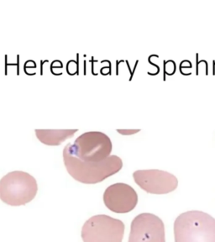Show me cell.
Segmentation results:
<instances>
[{
  "instance_id": "4",
  "label": "cell",
  "mask_w": 215,
  "mask_h": 242,
  "mask_svg": "<svg viewBox=\"0 0 215 242\" xmlns=\"http://www.w3.org/2000/svg\"><path fill=\"white\" fill-rule=\"evenodd\" d=\"M124 224L117 219L104 214L88 219L81 229L83 242H122Z\"/></svg>"
},
{
  "instance_id": "9",
  "label": "cell",
  "mask_w": 215,
  "mask_h": 242,
  "mask_svg": "<svg viewBox=\"0 0 215 242\" xmlns=\"http://www.w3.org/2000/svg\"><path fill=\"white\" fill-rule=\"evenodd\" d=\"M118 132H119V133H121L122 135H125V136H130V135H133V134H134V133H136V132H139L140 131V130H117Z\"/></svg>"
},
{
  "instance_id": "2",
  "label": "cell",
  "mask_w": 215,
  "mask_h": 242,
  "mask_svg": "<svg viewBox=\"0 0 215 242\" xmlns=\"http://www.w3.org/2000/svg\"><path fill=\"white\" fill-rule=\"evenodd\" d=\"M175 242H215V219L202 211H187L174 223Z\"/></svg>"
},
{
  "instance_id": "6",
  "label": "cell",
  "mask_w": 215,
  "mask_h": 242,
  "mask_svg": "<svg viewBox=\"0 0 215 242\" xmlns=\"http://www.w3.org/2000/svg\"><path fill=\"white\" fill-rule=\"evenodd\" d=\"M135 183L152 194H166L177 188L178 180L171 173L157 169L139 170L133 173Z\"/></svg>"
},
{
  "instance_id": "3",
  "label": "cell",
  "mask_w": 215,
  "mask_h": 242,
  "mask_svg": "<svg viewBox=\"0 0 215 242\" xmlns=\"http://www.w3.org/2000/svg\"><path fill=\"white\" fill-rule=\"evenodd\" d=\"M35 178L22 171H14L0 180V199L10 206L25 205L36 196Z\"/></svg>"
},
{
  "instance_id": "5",
  "label": "cell",
  "mask_w": 215,
  "mask_h": 242,
  "mask_svg": "<svg viewBox=\"0 0 215 242\" xmlns=\"http://www.w3.org/2000/svg\"><path fill=\"white\" fill-rule=\"evenodd\" d=\"M129 242H166L162 220L152 213L137 215L131 223Z\"/></svg>"
},
{
  "instance_id": "8",
  "label": "cell",
  "mask_w": 215,
  "mask_h": 242,
  "mask_svg": "<svg viewBox=\"0 0 215 242\" xmlns=\"http://www.w3.org/2000/svg\"><path fill=\"white\" fill-rule=\"evenodd\" d=\"M77 130H35L37 138L47 146H59L71 138Z\"/></svg>"
},
{
  "instance_id": "7",
  "label": "cell",
  "mask_w": 215,
  "mask_h": 242,
  "mask_svg": "<svg viewBox=\"0 0 215 242\" xmlns=\"http://www.w3.org/2000/svg\"><path fill=\"white\" fill-rule=\"evenodd\" d=\"M103 202L112 212L129 213L137 205L138 195L131 186L118 182L107 188L103 193Z\"/></svg>"
},
{
  "instance_id": "1",
  "label": "cell",
  "mask_w": 215,
  "mask_h": 242,
  "mask_svg": "<svg viewBox=\"0 0 215 242\" xmlns=\"http://www.w3.org/2000/svg\"><path fill=\"white\" fill-rule=\"evenodd\" d=\"M112 142L99 131L83 133L63 150V161L72 177L85 184H95L121 170L123 161L111 156Z\"/></svg>"
}]
</instances>
